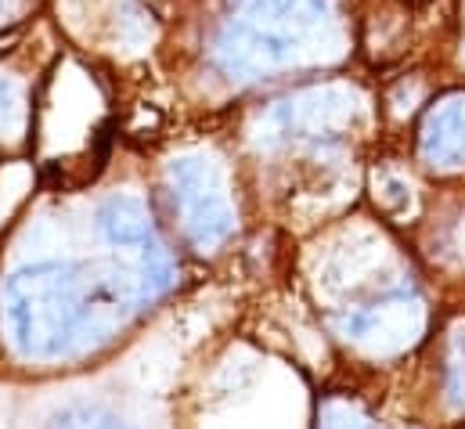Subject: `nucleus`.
<instances>
[{
    "label": "nucleus",
    "instance_id": "1",
    "mask_svg": "<svg viewBox=\"0 0 465 429\" xmlns=\"http://www.w3.org/2000/svg\"><path fill=\"white\" fill-rule=\"evenodd\" d=\"M11 4H15V0H0V11H7V7H11Z\"/></svg>",
    "mask_w": 465,
    "mask_h": 429
}]
</instances>
